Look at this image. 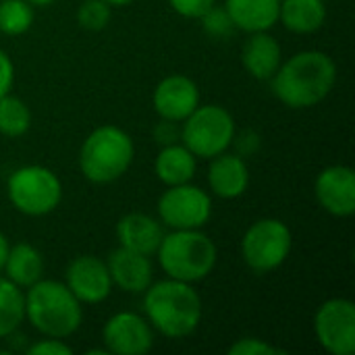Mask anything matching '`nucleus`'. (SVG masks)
Instances as JSON below:
<instances>
[{
	"instance_id": "obj_1",
	"label": "nucleus",
	"mask_w": 355,
	"mask_h": 355,
	"mask_svg": "<svg viewBox=\"0 0 355 355\" xmlns=\"http://www.w3.org/2000/svg\"><path fill=\"white\" fill-rule=\"evenodd\" d=\"M270 81L277 100L287 108H314L333 92L337 62L322 50H302L281 62Z\"/></svg>"
},
{
	"instance_id": "obj_2",
	"label": "nucleus",
	"mask_w": 355,
	"mask_h": 355,
	"mask_svg": "<svg viewBox=\"0 0 355 355\" xmlns=\"http://www.w3.org/2000/svg\"><path fill=\"white\" fill-rule=\"evenodd\" d=\"M141 295L146 320L158 335L166 339H185L198 331L204 306L191 283L166 277L164 281H152Z\"/></svg>"
},
{
	"instance_id": "obj_3",
	"label": "nucleus",
	"mask_w": 355,
	"mask_h": 355,
	"mask_svg": "<svg viewBox=\"0 0 355 355\" xmlns=\"http://www.w3.org/2000/svg\"><path fill=\"white\" fill-rule=\"evenodd\" d=\"M25 320L42 335L67 339L75 335L83 322V304L60 281L40 279L23 289Z\"/></svg>"
},
{
	"instance_id": "obj_4",
	"label": "nucleus",
	"mask_w": 355,
	"mask_h": 355,
	"mask_svg": "<svg viewBox=\"0 0 355 355\" xmlns=\"http://www.w3.org/2000/svg\"><path fill=\"white\" fill-rule=\"evenodd\" d=\"M154 256L168 279L193 285L214 270L218 250L202 229H173L164 233Z\"/></svg>"
},
{
	"instance_id": "obj_5",
	"label": "nucleus",
	"mask_w": 355,
	"mask_h": 355,
	"mask_svg": "<svg viewBox=\"0 0 355 355\" xmlns=\"http://www.w3.org/2000/svg\"><path fill=\"white\" fill-rule=\"evenodd\" d=\"M135 158L131 135L116 125L96 127L79 148V171L96 185L114 183L121 179Z\"/></svg>"
},
{
	"instance_id": "obj_6",
	"label": "nucleus",
	"mask_w": 355,
	"mask_h": 355,
	"mask_svg": "<svg viewBox=\"0 0 355 355\" xmlns=\"http://www.w3.org/2000/svg\"><path fill=\"white\" fill-rule=\"evenodd\" d=\"M6 198L10 206L25 216H46L60 206L62 183L48 166H19L6 179Z\"/></svg>"
},
{
	"instance_id": "obj_7",
	"label": "nucleus",
	"mask_w": 355,
	"mask_h": 355,
	"mask_svg": "<svg viewBox=\"0 0 355 355\" xmlns=\"http://www.w3.org/2000/svg\"><path fill=\"white\" fill-rule=\"evenodd\" d=\"M235 131V119L225 106L200 104L181 123V144L196 158L210 160L233 146Z\"/></svg>"
},
{
	"instance_id": "obj_8",
	"label": "nucleus",
	"mask_w": 355,
	"mask_h": 355,
	"mask_svg": "<svg viewBox=\"0 0 355 355\" xmlns=\"http://www.w3.org/2000/svg\"><path fill=\"white\" fill-rule=\"evenodd\" d=\"M293 248L291 229L281 218H260L248 227L239 252L245 266L256 275H268L281 268Z\"/></svg>"
},
{
	"instance_id": "obj_9",
	"label": "nucleus",
	"mask_w": 355,
	"mask_h": 355,
	"mask_svg": "<svg viewBox=\"0 0 355 355\" xmlns=\"http://www.w3.org/2000/svg\"><path fill=\"white\" fill-rule=\"evenodd\" d=\"M162 227L173 229H204L212 216V198L198 185L183 183L166 187L156 204Z\"/></svg>"
},
{
	"instance_id": "obj_10",
	"label": "nucleus",
	"mask_w": 355,
	"mask_h": 355,
	"mask_svg": "<svg viewBox=\"0 0 355 355\" xmlns=\"http://www.w3.org/2000/svg\"><path fill=\"white\" fill-rule=\"evenodd\" d=\"M318 345L331 355L355 354V304L347 297L322 302L314 314Z\"/></svg>"
},
{
	"instance_id": "obj_11",
	"label": "nucleus",
	"mask_w": 355,
	"mask_h": 355,
	"mask_svg": "<svg viewBox=\"0 0 355 355\" xmlns=\"http://www.w3.org/2000/svg\"><path fill=\"white\" fill-rule=\"evenodd\" d=\"M64 285L83 306H98L112 293V279L106 260L81 254L73 258L64 270Z\"/></svg>"
},
{
	"instance_id": "obj_12",
	"label": "nucleus",
	"mask_w": 355,
	"mask_h": 355,
	"mask_svg": "<svg viewBox=\"0 0 355 355\" xmlns=\"http://www.w3.org/2000/svg\"><path fill=\"white\" fill-rule=\"evenodd\" d=\"M104 349L114 355H146L154 347V329L135 312H116L102 329Z\"/></svg>"
},
{
	"instance_id": "obj_13",
	"label": "nucleus",
	"mask_w": 355,
	"mask_h": 355,
	"mask_svg": "<svg viewBox=\"0 0 355 355\" xmlns=\"http://www.w3.org/2000/svg\"><path fill=\"white\" fill-rule=\"evenodd\" d=\"M318 206L337 218H349L355 212V173L347 164H333L318 173L314 181Z\"/></svg>"
},
{
	"instance_id": "obj_14",
	"label": "nucleus",
	"mask_w": 355,
	"mask_h": 355,
	"mask_svg": "<svg viewBox=\"0 0 355 355\" xmlns=\"http://www.w3.org/2000/svg\"><path fill=\"white\" fill-rule=\"evenodd\" d=\"M152 106L160 119L183 123L200 106V87L187 75H166L154 87Z\"/></svg>"
},
{
	"instance_id": "obj_15",
	"label": "nucleus",
	"mask_w": 355,
	"mask_h": 355,
	"mask_svg": "<svg viewBox=\"0 0 355 355\" xmlns=\"http://www.w3.org/2000/svg\"><path fill=\"white\" fill-rule=\"evenodd\" d=\"M106 266L112 279V287H119L121 291L131 295H141L154 281L152 258L125 250L121 245L110 252Z\"/></svg>"
},
{
	"instance_id": "obj_16",
	"label": "nucleus",
	"mask_w": 355,
	"mask_h": 355,
	"mask_svg": "<svg viewBox=\"0 0 355 355\" xmlns=\"http://www.w3.org/2000/svg\"><path fill=\"white\" fill-rule=\"evenodd\" d=\"M208 187L220 200H237L250 187V166L243 156L223 152L210 158Z\"/></svg>"
},
{
	"instance_id": "obj_17",
	"label": "nucleus",
	"mask_w": 355,
	"mask_h": 355,
	"mask_svg": "<svg viewBox=\"0 0 355 355\" xmlns=\"http://www.w3.org/2000/svg\"><path fill=\"white\" fill-rule=\"evenodd\" d=\"M114 231H116V241L121 248L150 256V258L156 254L164 237L162 223L146 212H129L121 216Z\"/></svg>"
},
{
	"instance_id": "obj_18",
	"label": "nucleus",
	"mask_w": 355,
	"mask_h": 355,
	"mask_svg": "<svg viewBox=\"0 0 355 355\" xmlns=\"http://www.w3.org/2000/svg\"><path fill=\"white\" fill-rule=\"evenodd\" d=\"M281 62L283 50L275 35L268 31L248 33V40L241 48V64L250 77L258 81H270Z\"/></svg>"
},
{
	"instance_id": "obj_19",
	"label": "nucleus",
	"mask_w": 355,
	"mask_h": 355,
	"mask_svg": "<svg viewBox=\"0 0 355 355\" xmlns=\"http://www.w3.org/2000/svg\"><path fill=\"white\" fill-rule=\"evenodd\" d=\"M281 0H225V10L235 29L245 33L270 31L279 23Z\"/></svg>"
},
{
	"instance_id": "obj_20",
	"label": "nucleus",
	"mask_w": 355,
	"mask_h": 355,
	"mask_svg": "<svg viewBox=\"0 0 355 355\" xmlns=\"http://www.w3.org/2000/svg\"><path fill=\"white\" fill-rule=\"evenodd\" d=\"M198 171V158L181 144L162 146L154 160V173L158 181L166 187L191 183Z\"/></svg>"
},
{
	"instance_id": "obj_21",
	"label": "nucleus",
	"mask_w": 355,
	"mask_h": 355,
	"mask_svg": "<svg viewBox=\"0 0 355 355\" xmlns=\"http://www.w3.org/2000/svg\"><path fill=\"white\" fill-rule=\"evenodd\" d=\"M327 21L324 0H281L279 23L291 33L308 35L318 31Z\"/></svg>"
},
{
	"instance_id": "obj_22",
	"label": "nucleus",
	"mask_w": 355,
	"mask_h": 355,
	"mask_svg": "<svg viewBox=\"0 0 355 355\" xmlns=\"http://www.w3.org/2000/svg\"><path fill=\"white\" fill-rule=\"evenodd\" d=\"M2 272L17 287L27 289L44 277V258L40 250L33 248L31 243H25V241L15 243L8 250Z\"/></svg>"
},
{
	"instance_id": "obj_23",
	"label": "nucleus",
	"mask_w": 355,
	"mask_h": 355,
	"mask_svg": "<svg viewBox=\"0 0 355 355\" xmlns=\"http://www.w3.org/2000/svg\"><path fill=\"white\" fill-rule=\"evenodd\" d=\"M25 320L23 289L0 275V339H8Z\"/></svg>"
},
{
	"instance_id": "obj_24",
	"label": "nucleus",
	"mask_w": 355,
	"mask_h": 355,
	"mask_svg": "<svg viewBox=\"0 0 355 355\" xmlns=\"http://www.w3.org/2000/svg\"><path fill=\"white\" fill-rule=\"evenodd\" d=\"M29 127H31L29 106L21 98L12 94H4L0 98V135L15 139L25 135Z\"/></svg>"
},
{
	"instance_id": "obj_25",
	"label": "nucleus",
	"mask_w": 355,
	"mask_h": 355,
	"mask_svg": "<svg viewBox=\"0 0 355 355\" xmlns=\"http://www.w3.org/2000/svg\"><path fill=\"white\" fill-rule=\"evenodd\" d=\"M35 19L33 6L25 0L0 2V31L4 35H23L31 29Z\"/></svg>"
},
{
	"instance_id": "obj_26",
	"label": "nucleus",
	"mask_w": 355,
	"mask_h": 355,
	"mask_svg": "<svg viewBox=\"0 0 355 355\" xmlns=\"http://www.w3.org/2000/svg\"><path fill=\"white\" fill-rule=\"evenodd\" d=\"M112 6L104 0H83L77 8V23L85 31H102L110 23Z\"/></svg>"
},
{
	"instance_id": "obj_27",
	"label": "nucleus",
	"mask_w": 355,
	"mask_h": 355,
	"mask_svg": "<svg viewBox=\"0 0 355 355\" xmlns=\"http://www.w3.org/2000/svg\"><path fill=\"white\" fill-rule=\"evenodd\" d=\"M198 21H202V29H204L210 37H214V40L229 37V35L235 31V25H233L231 17L227 15L225 6L220 8V6L214 4V6H212L210 10H206Z\"/></svg>"
},
{
	"instance_id": "obj_28",
	"label": "nucleus",
	"mask_w": 355,
	"mask_h": 355,
	"mask_svg": "<svg viewBox=\"0 0 355 355\" xmlns=\"http://www.w3.org/2000/svg\"><path fill=\"white\" fill-rule=\"evenodd\" d=\"M229 355H283L285 349L264 341V339H258V337H243V339H237L235 343L229 345L227 349Z\"/></svg>"
},
{
	"instance_id": "obj_29",
	"label": "nucleus",
	"mask_w": 355,
	"mask_h": 355,
	"mask_svg": "<svg viewBox=\"0 0 355 355\" xmlns=\"http://www.w3.org/2000/svg\"><path fill=\"white\" fill-rule=\"evenodd\" d=\"M171 8L185 19H200L206 10H210L216 0H168Z\"/></svg>"
},
{
	"instance_id": "obj_30",
	"label": "nucleus",
	"mask_w": 355,
	"mask_h": 355,
	"mask_svg": "<svg viewBox=\"0 0 355 355\" xmlns=\"http://www.w3.org/2000/svg\"><path fill=\"white\" fill-rule=\"evenodd\" d=\"M29 355H71L73 347L64 343V339H54V337H44L42 341H35L25 349Z\"/></svg>"
},
{
	"instance_id": "obj_31",
	"label": "nucleus",
	"mask_w": 355,
	"mask_h": 355,
	"mask_svg": "<svg viewBox=\"0 0 355 355\" xmlns=\"http://www.w3.org/2000/svg\"><path fill=\"white\" fill-rule=\"evenodd\" d=\"M152 135H154V141H158L160 146L177 144V141H181V123H175V121H168V119H160L154 125Z\"/></svg>"
},
{
	"instance_id": "obj_32",
	"label": "nucleus",
	"mask_w": 355,
	"mask_h": 355,
	"mask_svg": "<svg viewBox=\"0 0 355 355\" xmlns=\"http://www.w3.org/2000/svg\"><path fill=\"white\" fill-rule=\"evenodd\" d=\"M233 144H235V148H237V152L235 154H239V156H252V154H256L258 150H260V135L254 131V129H243V131H235V135H233Z\"/></svg>"
},
{
	"instance_id": "obj_33",
	"label": "nucleus",
	"mask_w": 355,
	"mask_h": 355,
	"mask_svg": "<svg viewBox=\"0 0 355 355\" xmlns=\"http://www.w3.org/2000/svg\"><path fill=\"white\" fill-rule=\"evenodd\" d=\"M15 83V64L8 56V52H4L0 48V98L4 94H10Z\"/></svg>"
},
{
	"instance_id": "obj_34",
	"label": "nucleus",
	"mask_w": 355,
	"mask_h": 355,
	"mask_svg": "<svg viewBox=\"0 0 355 355\" xmlns=\"http://www.w3.org/2000/svg\"><path fill=\"white\" fill-rule=\"evenodd\" d=\"M8 250H10V243H8L6 235L0 231V275H2V270H4V262H6Z\"/></svg>"
},
{
	"instance_id": "obj_35",
	"label": "nucleus",
	"mask_w": 355,
	"mask_h": 355,
	"mask_svg": "<svg viewBox=\"0 0 355 355\" xmlns=\"http://www.w3.org/2000/svg\"><path fill=\"white\" fill-rule=\"evenodd\" d=\"M27 4H31L33 8H46V6H50V4H54L56 0H25Z\"/></svg>"
},
{
	"instance_id": "obj_36",
	"label": "nucleus",
	"mask_w": 355,
	"mask_h": 355,
	"mask_svg": "<svg viewBox=\"0 0 355 355\" xmlns=\"http://www.w3.org/2000/svg\"><path fill=\"white\" fill-rule=\"evenodd\" d=\"M104 2H108L110 6H127V4H131L133 0H104Z\"/></svg>"
}]
</instances>
